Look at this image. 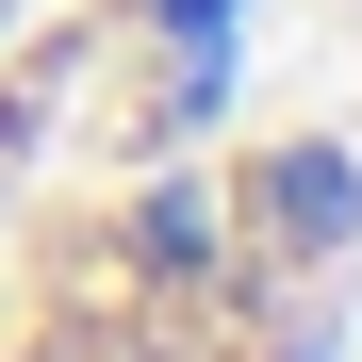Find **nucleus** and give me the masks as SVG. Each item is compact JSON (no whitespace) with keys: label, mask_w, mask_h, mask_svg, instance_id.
<instances>
[{"label":"nucleus","mask_w":362,"mask_h":362,"mask_svg":"<svg viewBox=\"0 0 362 362\" xmlns=\"http://www.w3.org/2000/svg\"><path fill=\"white\" fill-rule=\"evenodd\" d=\"M280 313L296 280L230 264L214 230H132L115 264L66 280V329H33V362H296Z\"/></svg>","instance_id":"1"},{"label":"nucleus","mask_w":362,"mask_h":362,"mask_svg":"<svg viewBox=\"0 0 362 362\" xmlns=\"http://www.w3.org/2000/svg\"><path fill=\"white\" fill-rule=\"evenodd\" d=\"M33 17H49V0H0V66H17V33H33Z\"/></svg>","instance_id":"2"}]
</instances>
